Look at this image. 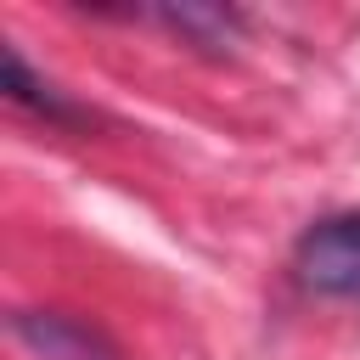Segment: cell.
<instances>
[{"instance_id": "3957f363", "label": "cell", "mask_w": 360, "mask_h": 360, "mask_svg": "<svg viewBox=\"0 0 360 360\" xmlns=\"http://www.w3.org/2000/svg\"><path fill=\"white\" fill-rule=\"evenodd\" d=\"M6 96H11L17 107L39 112L45 124H90V112H84V107H73L56 84H45V79L22 62V51H17V45H6Z\"/></svg>"}, {"instance_id": "7a4b0ae2", "label": "cell", "mask_w": 360, "mask_h": 360, "mask_svg": "<svg viewBox=\"0 0 360 360\" xmlns=\"http://www.w3.org/2000/svg\"><path fill=\"white\" fill-rule=\"evenodd\" d=\"M11 326H17V338H22L34 354H45V360H124L90 321L62 315V309H22V315H11Z\"/></svg>"}, {"instance_id": "6da1fadb", "label": "cell", "mask_w": 360, "mask_h": 360, "mask_svg": "<svg viewBox=\"0 0 360 360\" xmlns=\"http://www.w3.org/2000/svg\"><path fill=\"white\" fill-rule=\"evenodd\" d=\"M292 276L315 298H360V208L321 214L292 242Z\"/></svg>"}]
</instances>
